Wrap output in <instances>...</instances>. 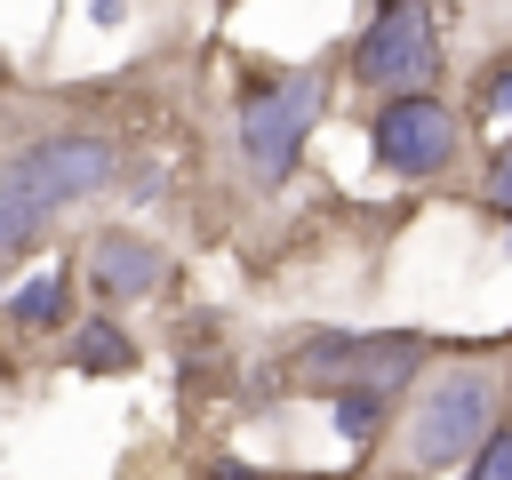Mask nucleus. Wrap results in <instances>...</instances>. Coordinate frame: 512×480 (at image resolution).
Masks as SVG:
<instances>
[{
    "label": "nucleus",
    "mask_w": 512,
    "mask_h": 480,
    "mask_svg": "<svg viewBox=\"0 0 512 480\" xmlns=\"http://www.w3.org/2000/svg\"><path fill=\"white\" fill-rule=\"evenodd\" d=\"M312 120H320V72H296V80L256 88V96L240 104V152H248V176H256V184H280V176L296 168Z\"/></svg>",
    "instance_id": "nucleus-1"
},
{
    "label": "nucleus",
    "mask_w": 512,
    "mask_h": 480,
    "mask_svg": "<svg viewBox=\"0 0 512 480\" xmlns=\"http://www.w3.org/2000/svg\"><path fill=\"white\" fill-rule=\"evenodd\" d=\"M488 432H496V376H488V368H464V376L432 384V400L416 408L408 456L432 472V464H456L464 448H480Z\"/></svg>",
    "instance_id": "nucleus-2"
},
{
    "label": "nucleus",
    "mask_w": 512,
    "mask_h": 480,
    "mask_svg": "<svg viewBox=\"0 0 512 480\" xmlns=\"http://www.w3.org/2000/svg\"><path fill=\"white\" fill-rule=\"evenodd\" d=\"M352 72H360V80H376V88H392V96L424 88V80L440 72L432 8H424V0H384V8H376V24H368V32H360V48H352Z\"/></svg>",
    "instance_id": "nucleus-3"
},
{
    "label": "nucleus",
    "mask_w": 512,
    "mask_h": 480,
    "mask_svg": "<svg viewBox=\"0 0 512 480\" xmlns=\"http://www.w3.org/2000/svg\"><path fill=\"white\" fill-rule=\"evenodd\" d=\"M296 368L336 392H400L424 368V336H312Z\"/></svg>",
    "instance_id": "nucleus-4"
},
{
    "label": "nucleus",
    "mask_w": 512,
    "mask_h": 480,
    "mask_svg": "<svg viewBox=\"0 0 512 480\" xmlns=\"http://www.w3.org/2000/svg\"><path fill=\"white\" fill-rule=\"evenodd\" d=\"M376 160L392 168V176H432V168H448V152H456V120H448V104H432L424 88H408V96H392L384 112H376Z\"/></svg>",
    "instance_id": "nucleus-5"
},
{
    "label": "nucleus",
    "mask_w": 512,
    "mask_h": 480,
    "mask_svg": "<svg viewBox=\"0 0 512 480\" xmlns=\"http://www.w3.org/2000/svg\"><path fill=\"white\" fill-rule=\"evenodd\" d=\"M88 272H96L104 296H152L160 288V248L152 240H128V232H96Z\"/></svg>",
    "instance_id": "nucleus-6"
},
{
    "label": "nucleus",
    "mask_w": 512,
    "mask_h": 480,
    "mask_svg": "<svg viewBox=\"0 0 512 480\" xmlns=\"http://www.w3.org/2000/svg\"><path fill=\"white\" fill-rule=\"evenodd\" d=\"M136 352H128V336L112 328V320H88L80 328V344H72V368H88V376H104V368H128Z\"/></svg>",
    "instance_id": "nucleus-7"
},
{
    "label": "nucleus",
    "mask_w": 512,
    "mask_h": 480,
    "mask_svg": "<svg viewBox=\"0 0 512 480\" xmlns=\"http://www.w3.org/2000/svg\"><path fill=\"white\" fill-rule=\"evenodd\" d=\"M8 312H16L24 328H40V320H56V312H64V272H40L32 288H16V304H8Z\"/></svg>",
    "instance_id": "nucleus-8"
},
{
    "label": "nucleus",
    "mask_w": 512,
    "mask_h": 480,
    "mask_svg": "<svg viewBox=\"0 0 512 480\" xmlns=\"http://www.w3.org/2000/svg\"><path fill=\"white\" fill-rule=\"evenodd\" d=\"M464 480H512V424H496L480 448H472V472Z\"/></svg>",
    "instance_id": "nucleus-9"
},
{
    "label": "nucleus",
    "mask_w": 512,
    "mask_h": 480,
    "mask_svg": "<svg viewBox=\"0 0 512 480\" xmlns=\"http://www.w3.org/2000/svg\"><path fill=\"white\" fill-rule=\"evenodd\" d=\"M376 400H384V392H344V400H336V432H344V440H368V432H376Z\"/></svg>",
    "instance_id": "nucleus-10"
},
{
    "label": "nucleus",
    "mask_w": 512,
    "mask_h": 480,
    "mask_svg": "<svg viewBox=\"0 0 512 480\" xmlns=\"http://www.w3.org/2000/svg\"><path fill=\"white\" fill-rule=\"evenodd\" d=\"M504 216H512V144H504V160H496V192H488Z\"/></svg>",
    "instance_id": "nucleus-11"
},
{
    "label": "nucleus",
    "mask_w": 512,
    "mask_h": 480,
    "mask_svg": "<svg viewBox=\"0 0 512 480\" xmlns=\"http://www.w3.org/2000/svg\"><path fill=\"white\" fill-rule=\"evenodd\" d=\"M208 480H264V472H248V464H232V456H216V464H208Z\"/></svg>",
    "instance_id": "nucleus-12"
},
{
    "label": "nucleus",
    "mask_w": 512,
    "mask_h": 480,
    "mask_svg": "<svg viewBox=\"0 0 512 480\" xmlns=\"http://www.w3.org/2000/svg\"><path fill=\"white\" fill-rule=\"evenodd\" d=\"M488 96H496V112H512V64L496 72V88H488Z\"/></svg>",
    "instance_id": "nucleus-13"
}]
</instances>
